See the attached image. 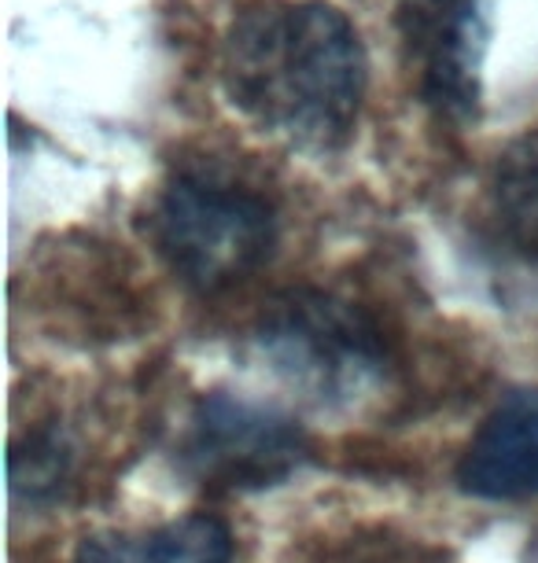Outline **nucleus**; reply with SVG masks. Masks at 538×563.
<instances>
[{"label":"nucleus","instance_id":"6","mask_svg":"<svg viewBox=\"0 0 538 563\" xmlns=\"http://www.w3.org/2000/svg\"><path fill=\"white\" fill-rule=\"evenodd\" d=\"M461 490L483 501L538 497V387L509 390L458 464Z\"/></svg>","mask_w":538,"mask_h":563},{"label":"nucleus","instance_id":"4","mask_svg":"<svg viewBox=\"0 0 538 563\" xmlns=\"http://www.w3.org/2000/svg\"><path fill=\"white\" fill-rule=\"evenodd\" d=\"M306 431L281 409L226 395L199 398L182 442V464L199 486L218 494L266 490L306 461Z\"/></svg>","mask_w":538,"mask_h":563},{"label":"nucleus","instance_id":"8","mask_svg":"<svg viewBox=\"0 0 538 563\" xmlns=\"http://www.w3.org/2000/svg\"><path fill=\"white\" fill-rule=\"evenodd\" d=\"M491 218L505 247L538 262V130L498 155L491 177Z\"/></svg>","mask_w":538,"mask_h":563},{"label":"nucleus","instance_id":"9","mask_svg":"<svg viewBox=\"0 0 538 563\" xmlns=\"http://www.w3.org/2000/svg\"><path fill=\"white\" fill-rule=\"evenodd\" d=\"M8 467H12L15 501L26 505L56 501L70 475V442L63 439L59 428H37L12 445Z\"/></svg>","mask_w":538,"mask_h":563},{"label":"nucleus","instance_id":"1","mask_svg":"<svg viewBox=\"0 0 538 563\" xmlns=\"http://www.w3.org/2000/svg\"><path fill=\"white\" fill-rule=\"evenodd\" d=\"M221 85L240 114L284 141L332 152L351 136L369 85L358 30L318 0H262L233 19Z\"/></svg>","mask_w":538,"mask_h":563},{"label":"nucleus","instance_id":"5","mask_svg":"<svg viewBox=\"0 0 538 563\" xmlns=\"http://www.w3.org/2000/svg\"><path fill=\"white\" fill-rule=\"evenodd\" d=\"M398 41L425 108L442 122H476L487 19L480 0H398Z\"/></svg>","mask_w":538,"mask_h":563},{"label":"nucleus","instance_id":"7","mask_svg":"<svg viewBox=\"0 0 538 563\" xmlns=\"http://www.w3.org/2000/svg\"><path fill=\"white\" fill-rule=\"evenodd\" d=\"M70 563H233V534L218 516L196 512L147 530L89 538Z\"/></svg>","mask_w":538,"mask_h":563},{"label":"nucleus","instance_id":"2","mask_svg":"<svg viewBox=\"0 0 538 563\" xmlns=\"http://www.w3.org/2000/svg\"><path fill=\"white\" fill-rule=\"evenodd\" d=\"M147 240L185 288L218 295L270 262L277 218L255 188L210 169H188L155 196Z\"/></svg>","mask_w":538,"mask_h":563},{"label":"nucleus","instance_id":"3","mask_svg":"<svg viewBox=\"0 0 538 563\" xmlns=\"http://www.w3.org/2000/svg\"><path fill=\"white\" fill-rule=\"evenodd\" d=\"M255 346L266 368L321 409L369 398L387 376V343L362 306L325 291H288L262 313Z\"/></svg>","mask_w":538,"mask_h":563}]
</instances>
